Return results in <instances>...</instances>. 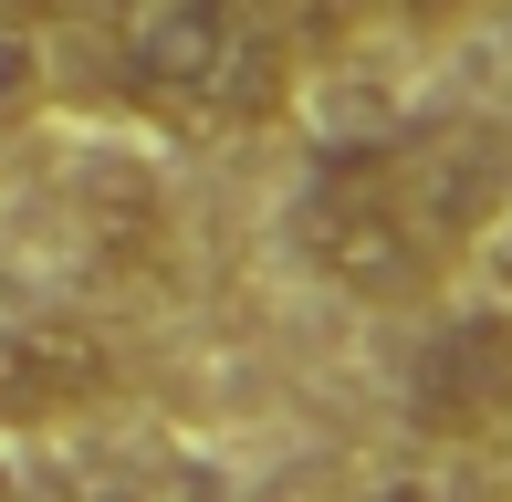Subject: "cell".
Returning <instances> with one entry per match:
<instances>
[{"mask_svg": "<svg viewBox=\"0 0 512 502\" xmlns=\"http://www.w3.org/2000/svg\"><path fill=\"white\" fill-rule=\"evenodd\" d=\"M387 11H408V21H450L460 0H387Z\"/></svg>", "mask_w": 512, "mask_h": 502, "instance_id": "6", "label": "cell"}, {"mask_svg": "<svg viewBox=\"0 0 512 502\" xmlns=\"http://www.w3.org/2000/svg\"><path fill=\"white\" fill-rule=\"evenodd\" d=\"M398 502H460V492H429V482H408V492H398Z\"/></svg>", "mask_w": 512, "mask_h": 502, "instance_id": "7", "label": "cell"}, {"mask_svg": "<svg viewBox=\"0 0 512 502\" xmlns=\"http://www.w3.org/2000/svg\"><path fill=\"white\" fill-rule=\"evenodd\" d=\"M408 408L429 440H481L492 419H512V314H460L418 346Z\"/></svg>", "mask_w": 512, "mask_h": 502, "instance_id": "3", "label": "cell"}, {"mask_svg": "<svg viewBox=\"0 0 512 502\" xmlns=\"http://www.w3.org/2000/svg\"><path fill=\"white\" fill-rule=\"evenodd\" d=\"M126 74L189 126H262L293 95V32L272 0H126Z\"/></svg>", "mask_w": 512, "mask_h": 502, "instance_id": "2", "label": "cell"}, {"mask_svg": "<svg viewBox=\"0 0 512 502\" xmlns=\"http://www.w3.org/2000/svg\"><path fill=\"white\" fill-rule=\"evenodd\" d=\"M0 502H11V471H0Z\"/></svg>", "mask_w": 512, "mask_h": 502, "instance_id": "8", "label": "cell"}, {"mask_svg": "<svg viewBox=\"0 0 512 502\" xmlns=\"http://www.w3.org/2000/svg\"><path fill=\"white\" fill-rule=\"evenodd\" d=\"M21 84H32V42H21V21H0V116L21 105Z\"/></svg>", "mask_w": 512, "mask_h": 502, "instance_id": "5", "label": "cell"}, {"mask_svg": "<svg viewBox=\"0 0 512 502\" xmlns=\"http://www.w3.org/2000/svg\"><path fill=\"white\" fill-rule=\"evenodd\" d=\"M512 168L492 136H408L356 147L304 189V251L356 304H429L450 262L502 220Z\"/></svg>", "mask_w": 512, "mask_h": 502, "instance_id": "1", "label": "cell"}, {"mask_svg": "<svg viewBox=\"0 0 512 502\" xmlns=\"http://www.w3.org/2000/svg\"><path fill=\"white\" fill-rule=\"evenodd\" d=\"M115 367L84 346L74 325H42V335H0V408L21 419H53V408H84Z\"/></svg>", "mask_w": 512, "mask_h": 502, "instance_id": "4", "label": "cell"}]
</instances>
